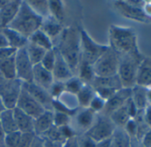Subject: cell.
<instances>
[{
  "mask_svg": "<svg viewBox=\"0 0 151 147\" xmlns=\"http://www.w3.org/2000/svg\"><path fill=\"white\" fill-rule=\"evenodd\" d=\"M17 50L12 47H4L0 48V60H4L12 57H14Z\"/></svg>",
  "mask_w": 151,
  "mask_h": 147,
  "instance_id": "46",
  "label": "cell"
},
{
  "mask_svg": "<svg viewBox=\"0 0 151 147\" xmlns=\"http://www.w3.org/2000/svg\"><path fill=\"white\" fill-rule=\"evenodd\" d=\"M109 46L119 56H141L138 46L135 30L117 25H111L109 29Z\"/></svg>",
  "mask_w": 151,
  "mask_h": 147,
  "instance_id": "2",
  "label": "cell"
},
{
  "mask_svg": "<svg viewBox=\"0 0 151 147\" xmlns=\"http://www.w3.org/2000/svg\"><path fill=\"white\" fill-rule=\"evenodd\" d=\"M4 81H5V79L3 78V76H2L1 75H0V84H1Z\"/></svg>",
  "mask_w": 151,
  "mask_h": 147,
  "instance_id": "60",
  "label": "cell"
},
{
  "mask_svg": "<svg viewBox=\"0 0 151 147\" xmlns=\"http://www.w3.org/2000/svg\"><path fill=\"white\" fill-rule=\"evenodd\" d=\"M22 1L9 0L7 5L0 8V29L7 28L17 15Z\"/></svg>",
  "mask_w": 151,
  "mask_h": 147,
  "instance_id": "16",
  "label": "cell"
},
{
  "mask_svg": "<svg viewBox=\"0 0 151 147\" xmlns=\"http://www.w3.org/2000/svg\"><path fill=\"white\" fill-rule=\"evenodd\" d=\"M55 59H56V51L55 48H52V50H49L45 52L40 65L45 69L52 72L55 64Z\"/></svg>",
  "mask_w": 151,
  "mask_h": 147,
  "instance_id": "36",
  "label": "cell"
},
{
  "mask_svg": "<svg viewBox=\"0 0 151 147\" xmlns=\"http://www.w3.org/2000/svg\"><path fill=\"white\" fill-rule=\"evenodd\" d=\"M143 115H144V121L145 123L151 128V106H147L143 112Z\"/></svg>",
  "mask_w": 151,
  "mask_h": 147,
  "instance_id": "48",
  "label": "cell"
},
{
  "mask_svg": "<svg viewBox=\"0 0 151 147\" xmlns=\"http://www.w3.org/2000/svg\"><path fill=\"white\" fill-rule=\"evenodd\" d=\"M14 115L18 131L21 133L34 132V119L32 117L17 107L14 108Z\"/></svg>",
  "mask_w": 151,
  "mask_h": 147,
  "instance_id": "21",
  "label": "cell"
},
{
  "mask_svg": "<svg viewBox=\"0 0 151 147\" xmlns=\"http://www.w3.org/2000/svg\"><path fill=\"white\" fill-rule=\"evenodd\" d=\"M106 104V100H104L103 98H101V97H99L98 95L95 94V96L93 97V98L92 99L90 105H89V108L91 110H93L95 113H102L104 106Z\"/></svg>",
  "mask_w": 151,
  "mask_h": 147,
  "instance_id": "41",
  "label": "cell"
},
{
  "mask_svg": "<svg viewBox=\"0 0 151 147\" xmlns=\"http://www.w3.org/2000/svg\"><path fill=\"white\" fill-rule=\"evenodd\" d=\"M53 126V111L45 110L37 118L34 119V133L43 136Z\"/></svg>",
  "mask_w": 151,
  "mask_h": 147,
  "instance_id": "18",
  "label": "cell"
},
{
  "mask_svg": "<svg viewBox=\"0 0 151 147\" xmlns=\"http://www.w3.org/2000/svg\"><path fill=\"white\" fill-rule=\"evenodd\" d=\"M131 97H132V89L122 88L106 101L104 109L101 113L109 116L114 111L123 106Z\"/></svg>",
  "mask_w": 151,
  "mask_h": 147,
  "instance_id": "13",
  "label": "cell"
},
{
  "mask_svg": "<svg viewBox=\"0 0 151 147\" xmlns=\"http://www.w3.org/2000/svg\"><path fill=\"white\" fill-rule=\"evenodd\" d=\"M30 147H45V139L42 136H36Z\"/></svg>",
  "mask_w": 151,
  "mask_h": 147,
  "instance_id": "50",
  "label": "cell"
},
{
  "mask_svg": "<svg viewBox=\"0 0 151 147\" xmlns=\"http://www.w3.org/2000/svg\"><path fill=\"white\" fill-rule=\"evenodd\" d=\"M95 96V91L91 84L85 83L80 91L76 95V98H77L78 106L80 108H86L89 107V105Z\"/></svg>",
  "mask_w": 151,
  "mask_h": 147,
  "instance_id": "25",
  "label": "cell"
},
{
  "mask_svg": "<svg viewBox=\"0 0 151 147\" xmlns=\"http://www.w3.org/2000/svg\"><path fill=\"white\" fill-rule=\"evenodd\" d=\"M91 85L93 89L96 88H106L119 91L123 88L122 83L118 76H114L110 77H94Z\"/></svg>",
  "mask_w": 151,
  "mask_h": 147,
  "instance_id": "23",
  "label": "cell"
},
{
  "mask_svg": "<svg viewBox=\"0 0 151 147\" xmlns=\"http://www.w3.org/2000/svg\"><path fill=\"white\" fill-rule=\"evenodd\" d=\"M84 84H85V83L82 82L77 76H73L71 78H69L68 80L64 82L65 92L76 96Z\"/></svg>",
  "mask_w": 151,
  "mask_h": 147,
  "instance_id": "35",
  "label": "cell"
},
{
  "mask_svg": "<svg viewBox=\"0 0 151 147\" xmlns=\"http://www.w3.org/2000/svg\"><path fill=\"white\" fill-rule=\"evenodd\" d=\"M57 46H54L67 61L73 75L76 76L78 65L81 61L80 31L79 28L66 27L60 35Z\"/></svg>",
  "mask_w": 151,
  "mask_h": 147,
  "instance_id": "1",
  "label": "cell"
},
{
  "mask_svg": "<svg viewBox=\"0 0 151 147\" xmlns=\"http://www.w3.org/2000/svg\"><path fill=\"white\" fill-rule=\"evenodd\" d=\"M5 132L3 131L1 125H0V147H4V138H5Z\"/></svg>",
  "mask_w": 151,
  "mask_h": 147,
  "instance_id": "55",
  "label": "cell"
},
{
  "mask_svg": "<svg viewBox=\"0 0 151 147\" xmlns=\"http://www.w3.org/2000/svg\"><path fill=\"white\" fill-rule=\"evenodd\" d=\"M112 147H131L132 138L123 128H116L111 136Z\"/></svg>",
  "mask_w": 151,
  "mask_h": 147,
  "instance_id": "30",
  "label": "cell"
},
{
  "mask_svg": "<svg viewBox=\"0 0 151 147\" xmlns=\"http://www.w3.org/2000/svg\"><path fill=\"white\" fill-rule=\"evenodd\" d=\"M120 58L110 48L95 61L93 65V72L96 77H110L117 75Z\"/></svg>",
  "mask_w": 151,
  "mask_h": 147,
  "instance_id": "6",
  "label": "cell"
},
{
  "mask_svg": "<svg viewBox=\"0 0 151 147\" xmlns=\"http://www.w3.org/2000/svg\"><path fill=\"white\" fill-rule=\"evenodd\" d=\"M16 107L33 119L37 118L45 111V107L40 103H38L26 90H24L23 87L19 96Z\"/></svg>",
  "mask_w": 151,
  "mask_h": 147,
  "instance_id": "11",
  "label": "cell"
},
{
  "mask_svg": "<svg viewBox=\"0 0 151 147\" xmlns=\"http://www.w3.org/2000/svg\"><path fill=\"white\" fill-rule=\"evenodd\" d=\"M63 29H64L63 23L58 21L54 18L51 17L50 15L43 19L42 25L40 28V29L45 34H46L52 41L60 36Z\"/></svg>",
  "mask_w": 151,
  "mask_h": 147,
  "instance_id": "20",
  "label": "cell"
},
{
  "mask_svg": "<svg viewBox=\"0 0 151 147\" xmlns=\"http://www.w3.org/2000/svg\"><path fill=\"white\" fill-rule=\"evenodd\" d=\"M8 2H9V0H0V8H2L6 5H7Z\"/></svg>",
  "mask_w": 151,
  "mask_h": 147,
  "instance_id": "58",
  "label": "cell"
},
{
  "mask_svg": "<svg viewBox=\"0 0 151 147\" xmlns=\"http://www.w3.org/2000/svg\"><path fill=\"white\" fill-rule=\"evenodd\" d=\"M123 128L125 130V132L128 134V136L132 139L136 138L137 132H138V124H137V122L135 121L134 119H130Z\"/></svg>",
  "mask_w": 151,
  "mask_h": 147,
  "instance_id": "42",
  "label": "cell"
},
{
  "mask_svg": "<svg viewBox=\"0 0 151 147\" xmlns=\"http://www.w3.org/2000/svg\"><path fill=\"white\" fill-rule=\"evenodd\" d=\"M109 117L110 118V120L112 121V122L115 124L116 128H124V125L127 123V121L130 119H132L129 115L125 104L120 108L114 111Z\"/></svg>",
  "mask_w": 151,
  "mask_h": 147,
  "instance_id": "32",
  "label": "cell"
},
{
  "mask_svg": "<svg viewBox=\"0 0 151 147\" xmlns=\"http://www.w3.org/2000/svg\"><path fill=\"white\" fill-rule=\"evenodd\" d=\"M29 42L45 51H49L54 48L53 41L46 34H45L41 29H38L33 35H31L29 37Z\"/></svg>",
  "mask_w": 151,
  "mask_h": 147,
  "instance_id": "26",
  "label": "cell"
},
{
  "mask_svg": "<svg viewBox=\"0 0 151 147\" xmlns=\"http://www.w3.org/2000/svg\"><path fill=\"white\" fill-rule=\"evenodd\" d=\"M132 99L139 110H144L147 106V88L135 85L132 88Z\"/></svg>",
  "mask_w": 151,
  "mask_h": 147,
  "instance_id": "29",
  "label": "cell"
},
{
  "mask_svg": "<svg viewBox=\"0 0 151 147\" xmlns=\"http://www.w3.org/2000/svg\"><path fill=\"white\" fill-rule=\"evenodd\" d=\"M63 147H79L78 144V136L71 137L69 139H67L63 143H62Z\"/></svg>",
  "mask_w": 151,
  "mask_h": 147,
  "instance_id": "49",
  "label": "cell"
},
{
  "mask_svg": "<svg viewBox=\"0 0 151 147\" xmlns=\"http://www.w3.org/2000/svg\"><path fill=\"white\" fill-rule=\"evenodd\" d=\"M0 125L5 134L18 131L14 115V109H6L0 114Z\"/></svg>",
  "mask_w": 151,
  "mask_h": 147,
  "instance_id": "24",
  "label": "cell"
},
{
  "mask_svg": "<svg viewBox=\"0 0 151 147\" xmlns=\"http://www.w3.org/2000/svg\"><path fill=\"white\" fill-rule=\"evenodd\" d=\"M25 48H26L29 59H30L33 66L40 64L45 54V52L47 51H45V50H44L38 46H36V45L30 44L29 42L28 43V44Z\"/></svg>",
  "mask_w": 151,
  "mask_h": 147,
  "instance_id": "33",
  "label": "cell"
},
{
  "mask_svg": "<svg viewBox=\"0 0 151 147\" xmlns=\"http://www.w3.org/2000/svg\"><path fill=\"white\" fill-rule=\"evenodd\" d=\"M80 31V47H81V61L93 65L95 61L109 49V45H104L95 42L87 31L79 28Z\"/></svg>",
  "mask_w": 151,
  "mask_h": 147,
  "instance_id": "5",
  "label": "cell"
},
{
  "mask_svg": "<svg viewBox=\"0 0 151 147\" xmlns=\"http://www.w3.org/2000/svg\"><path fill=\"white\" fill-rule=\"evenodd\" d=\"M145 1H116L114 7L117 13L125 19L140 23H150L151 18L147 17L142 10Z\"/></svg>",
  "mask_w": 151,
  "mask_h": 147,
  "instance_id": "7",
  "label": "cell"
},
{
  "mask_svg": "<svg viewBox=\"0 0 151 147\" xmlns=\"http://www.w3.org/2000/svg\"><path fill=\"white\" fill-rule=\"evenodd\" d=\"M36 135L34 132L22 133L18 147H30Z\"/></svg>",
  "mask_w": 151,
  "mask_h": 147,
  "instance_id": "44",
  "label": "cell"
},
{
  "mask_svg": "<svg viewBox=\"0 0 151 147\" xmlns=\"http://www.w3.org/2000/svg\"><path fill=\"white\" fill-rule=\"evenodd\" d=\"M131 147H144V146L142 145V143H141L139 141H138V140L135 139V138H132V139Z\"/></svg>",
  "mask_w": 151,
  "mask_h": 147,
  "instance_id": "56",
  "label": "cell"
},
{
  "mask_svg": "<svg viewBox=\"0 0 151 147\" xmlns=\"http://www.w3.org/2000/svg\"><path fill=\"white\" fill-rule=\"evenodd\" d=\"M119 67L117 76L120 79L123 88L132 89L136 85L137 73L139 66L143 59V56H125L119 57Z\"/></svg>",
  "mask_w": 151,
  "mask_h": 147,
  "instance_id": "4",
  "label": "cell"
},
{
  "mask_svg": "<svg viewBox=\"0 0 151 147\" xmlns=\"http://www.w3.org/2000/svg\"><path fill=\"white\" fill-rule=\"evenodd\" d=\"M49 93L52 99H58L64 92H65V85L64 82L54 81L52 86L49 89Z\"/></svg>",
  "mask_w": 151,
  "mask_h": 147,
  "instance_id": "40",
  "label": "cell"
},
{
  "mask_svg": "<svg viewBox=\"0 0 151 147\" xmlns=\"http://www.w3.org/2000/svg\"><path fill=\"white\" fill-rule=\"evenodd\" d=\"M97 147H112L111 137L106 140H102L97 143Z\"/></svg>",
  "mask_w": 151,
  "mask_h": 147,
  "instance_id": "53",
  "label": "cell"
},
{
  "mask_svg": "<svg viewBox=\"0 0 151 147\" xmlns=\"http://www.w3.org/2000/svg\"><path fill=\"white\" fill-rule=\"evenodd\" d=\"M96 116L97 113H95L89 107L78 109L77 113L73 116L74 124H71L75 130L77 131L78 136L80 134H85L88 131V129L93 126Z\"/></svg>",
  "mask_w": 151,
  "mask_h": 147,
  "instance_id": "12",
  "label": "cell"
},
{
  "mask_svg": "<svg viewBox=\"0 0 151 147\" xmlns=\"http://www.w3.org/2000/svg\"><path fill=\"white\" fill-rule=\"evenodd\" d=\"M43 18L37 15L28 5L27 1H22L19 12L14 20L8 26L25 37H29L40 29Z\"/></svg>",
  "mask_w": 151,
  "mask_h": 147,
  "instance_id": "3",
  "label": "cell"
},
{
  "mask_svg": "<svg viewBox=\"0 0 151 147\" xmlns=\"http://www.w3.org/2000/svg\"><path fill=\"white\" fill-rule=\"evenodd\" d=\"M49 3V15L58 21L63 23L65 20V4L60 0H50Z\"/></svg>",
  "mask_w": 151,
  "mask_h": 147,
  "instance_id": "31",
  "label": "cell"
},
{
  "mask_svg": "<svg viewBox=\"0 0 151 147\" xmlns=\"http://www.w3.org/2000/svg\"><path fill=\"white\" fill-rule=\"evenodd\" d=\"M116 128V127L109 116L102 113H98L93 126L85 134L98 143L100 141L110 138Z\"/></svg>",
  "mask_w": 151,
  "mask_h": 147,
  "instance_id": "8",
  "label": "cell"
},
{
  "mask_svg": "<svg viewBox=\"0 0 151 147\" xmlns=\"http://www.w3.org/2000/svg\"><path fill=\"white\" fill-rule=\"evenodd\" d=\"M0 75L3 76L5 80L17 79L14 57L0 60Z\"/></svg>",
  "mask_w": 151,
  "mask_h": 147,
  "instance_id": "27",
  "label": "cell"
},
{
  "mask_svg": "<svg viewBox=\"0 0 151 147\" xmlns=\"http://www.w3.org/2000/svg\"><path fill=\"white\" fill-rule=\"evenodd\" d=\"M76 76H77L85 83L91 84L95 77L93 65H91L87 62H85V61H80Z\"/></svg>",
  "mask_w": 151,
  "mask_h": 147,
  "instance_id": "28",
  "label": "cell"
},
{
  "mask_svg": "<svg viewBox=\"0 0 151 147\" xmlns=\"http://www.w3.org/2000/svg\"><path fill=\"white\" fill-rule=\"evenodd\" d=\"M29 7L43 19L49 16V3L46 0H30L27 1Z\"/></svg>",
  "mask_w": 151,
  "mask_h": 147,
  "instance_id": "34",
  "label": "cell"
},
{
  "mask_svg": "<svg viewBox=\"0 0 151 147\" xmlns=\"http://www.w3.org/2000/svg\"><path fill=\"white\" fill-rule=\"evenodd\" d=\"M136 85L145 88L151 87V58L144 57L137 73Z\"/></svg>",
  "mask_w": 151,
  "mask_h": 147,
  "instance_id": "19",
  "label": "cell"
},
{
  "mask_svg": "<svg viewBox=\"0 0 151 147\" xmlns=\"http://www.w3.org/2000/svg\"><path fill=\"white\" fill-rule=\"evenodd\" d=\"M147 106H151V87L147 88Z\"/></svg>",
  "mask_w": 151,
  "mask_h": 147,
  "instance_id": "57",
  "label": "cell"
},
{
  "mask_svg": "<svg viewBox=\"0 0 151 147\" xmlns=\"http://www.w3.org/2000/svg\"><path fill=\"white\" fill-rule=\"evenodd\" d=\"M22 133L20 131H15L5 135L4 138V147H18Z\"/></svg>",
  "mask_w": 151,
  "mask_h": 147,
  "instance_id": "39",
  "label": "cell"
},
{
  "mask_svg": "<svg viewBox=\"0 0 151 147\" xmlns=\"http://www.w3.org/2000/svg\"><path fill=\"white\" fill-rule=\"evenodd\" d=\"M44 139H45V138H44ZM45 147H63V146H62V143L51 142V141H48V140H46V139H45Z\"/></svg>",
  "mask_w": 151,
  "mask_h": 147,
  "instance_id": "54",
  "label": "cell"
},
{
  "mask_svg": "<svg viewBox=\"0 0 151 147\" xmlns=\"http://www.w3.org/2000/svg\"><path fill=\"white\" fill-rule=\"evenodd\" d=\"M72 117L67 113L53 111V126L60 128L68 124H71Z\"/></svg>",
  "mask_w": 151,
  "mask_h": 147,
  "instance_id": "37",
  "label": "cell"
},
{
  "mask_svg": "<svg viewBox=\"0 0 151 147\" xmlns=\"http://www.w3.org/2000/svg\"><path fill=\"white\" fill-rule=\"evenodd\" d=\"M144 147H151V128L145 133L141 140L139 141Z\"/></svg>",
  "mask_w": 151,
  "mask_h": 147,
  "instance_id": "47",
  "label": "cell"
},
{
  "mask_svg": "<svg viewBox=\"0 0 151 147\" xmlns=\"http://www.w3.org/2000/svg\"><path fill=\"white\" fill-rule=\"evenodd\" d=\"M142 10L147 17L151 18V1H145L142 6Z\"/></svg>",
  "mask_w": 151,
  "mask_h": 147,
  "instance_id": "51",
  "label": "cell"
},
{
  "mask_svg": "<svg viewBox=\"0 0 151 147\" xmlns=\"http://www.w3.org/2000/svg\"><path fill=\"white\" fill-rule=\"evenodd\" d=\"M14 61L17 79L22 83H32L34 66L29 59L25 47L16 51Z\"/></svg>",
  "mask_w": 151,
  "mask_h": 147,
  "instance_id": "10",
  "label": "cell"
},
{
  "mask_svg": "<svg viewBox=\"0 0 151 147\" xmlns=\"http://www.w3.org/2000/svg\"><path fill=\"white\" fill-rule=\"evenodd\" d=\"M22 87L26 90L38 103H40L45 110H52V98L49 91L34 83H22Z\"/></svg>",
  "mask_w": 151,
  "mask_h": 147,
  "instance_id": "14",
  "label": "cell"
},
{
  "mask_svg": "<svg viewBox=\"0 0 151 147\" xmlns=\"http://www.w3.org/2000/svg\"><path fill=\"white\" fill-rule=\"evenodd\" d=\"M42 137L48 141L54 142V143H63L65 142V139L61 136V134L59 130V128H57L55 126H52Z\"/></svg>",
  "mask_w": 151,
  "mask_h": 147,
  "instance_id": "38",
  "label": "cell"
},
{
  "mask_svg": "<svg viewBox=\"0 0 151 147\" xmlns=\"http://www.w3.org/2000/svg\"><path fill=\"white\" fill-rule=\"evenodd\" d=\"M78 141L79 147H97V142H95L86 134L78 135Z\"/></svg>",
  "mask_w": 151,
  "mask_h": 147,
  "instance_id": "43",
  "label": "cell"
},
{
  "mask_svg": "<svg viewBox=\"0 0 151 147\" xmlns=\"http://www.w3.org/2000/svg\"><path fill=\"white\" fill-rule=\"evenodd\" d=\"M22 89V82L18 79L5 80L0 84V98L6 109L16 107Z\"/></svg>",
  "mask_w": 151,
  "mask_h": 147,
  "instance_id": "9",
  "label": "cell"
},
{
  "mask_svg": "<svg viewBox=\"0 0 151 147\" xmlns=\"http://www.w3.org/2000/svg\"><path fill=\"white\" fill-rule=\"evenodd\" d=\"M1 30L5 34L10 47L18 51V50L27 46V44L29 43V39L27 37H25L24 36H22V34H20L19 32H17L16 30H14L11 28H8V27L2 29Z\"/></svg>",
  "mask_w": 151,
  "mask_h": 147,
  "instance_id": "22",
  "label": "cell"
},
{
  "mask_svg": "<svg viewBox=\"0 0 151 147\" xmlns=\"http://www.w3.org/2000/svg\"><path fill=\"white\" fill-rule=\"evenodd\" d=\"M59 130H60L61 136H63V138L65 139V141L67 139H69L71 137H74V136H78L77 131L75 130V128H73V126L71 124H68V125L60 127L59 128Z\"/></svg>",
  "mask_w": 151,
  "mask_h": 147,
  "instance_id": "45",
  "label": "cell"
},
{
  "mask_svg": "<svg viewBox=\"0 0 151 147\" xmlns=\"http://www.w3.org/2000/svg\"><path fill=\"white\" fill-rule=\"evenodd\" d=\"M55 51H56V59H55L54 66L52 70V74L53 76L54 81L66 82L67 80H68L74 76L73 72L70 69L69 66L68 65L67 61L64 59V58L60 55V53L57 51L56 48Z\"/></svg>",
  "mask_w": 151,
  "mask_h": 147,
  "instance_id": "15",
  "label": "cell"
},
{
  "mask_svg": "<svg viewBox=\"0 0 151 147\" xmlns=\"http://www.w3.org/2000/svg\"><path fill=\"white\" fill-rule=\"evenodd\" d=\"M6 108L5 107V106H4V104H3V102H2V100H1V98H0V114L2 113V112L3 111H5Z\"/></svg>",
  "mask_w": 151,
  "mask_h": 147,
  "instance_id": "59",
  "label": "cell"
},
{
  "mask_svg": "<svg viewBox=\"0 0 151 147\" xmlns=\"http://www.w3.org/2000/svg\"><path fill=\"white\" fill-rule=\"evenodd\" d=\"M4 47H10L8 44V41L3 33V31L0 29V48H4Z\"/></svg>",
  "mask_w": 151,
  "mask_h": 147,
  "instance_id": "52",
  "label": "cell"
},
{
  "mask_svg": "<svg viewBox=\"0 0 151 147\" xmlns=\"http://www.w3.org/2000/svg\"><path fill=\"white\" fill-rule=\"evenodd\" d=\"M53 82H54V78L51 71L45 69L40 64L34 66L32 83L49 91Z\"/></svg>",
  "mask_w": 151,
  "mask_h": 147,
  "instance_id": "17",
  "label": "cell"
}]
</instances>
